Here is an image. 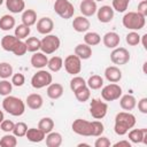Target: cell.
<instances>
[{"instance_id": "obj_1", "label": "cell", "mask_w": 147, "mask_h": 147, "mask_svg": "<svg viewBox=\"0 0 147 147\" xmlns=\"http://www.w3.org/2000/svg\"><path fill=\"white\" fill-rule=\"evenodd\" d=\"M136 125V116L130 111H121L115 117L114 131L118 136H124Z\"/></svg>"}, {"instance_id": "obj_2", "label": "cell", "mask_w": 147, "mask_h": 147, "mask_svg": "<svg viewBox=\"0 0 147 147\" xmlns=\"http://www.w3.org/2000/svg\"><path fill=\"white\" fill-rule=\"evenodd\" d=\"M2 108L11 116H21L25 111V103L17 96L6 95L2 101Z\"/></svg>"}, {"instance_id": "obj_3", "label": "cell", "mask_w": 147, "mask_h": 147, "mask_svg": "<svg viewBox=\"0 0 147 147\" xmlns=\"http://www.w3.org/2000/svg\"><path fill=\"white\" fill-rule=\"evenodd\" d=\"M122 23L124 28L132 31H137V30H141L145 26L146 17L138 11H129L123 16Z\"/></svg>"}, {"instance_id": "obj_4", "label": "cell", "mask_w": 147, "mask_h": 147, "mask_svg": "<svg viewBox=\"0 0 147 147\" xmlns=\"http://www.w3.org/2000/svg\"><path fill=\"white\" fill-rule=\"evenodd\" d=\"M61 41L60 38L55 34H45V37L40 40V51L46 55L55 53L60 48Z\"/></svg>"}, {"instance_id": "obj_5", "label": "cell", "mask_w": 147, "mask_h": 147, "mask_svg": "<svg viewBox=\"0 0 147 147\" xmlns=\"http://www.w3.org/2000/svg\"><path fill=\"white\" fill-rule=\"evenodd\" d=\"M53 80V77H52V74L47 70H39L37 71L32 77H31V85L32 87L39 90V88H42V87H46L48 86Z\"/></svg>"}, {"instance_id": "obj_6", "label": "cell", "mask_w": 147, "mask_h": 147, "mask_svg": "<svg viewBox=\"0 0 147 147\" xmlns=\"http://www.w3.org/2000/svg\"><path fill=\"white\" fill-rule=\"evenodd\" d=\"M54 10L60 17H62L64 20L71 18L75 13L74 5L69 0H55Z\"/></svg>"}, {"instance_id": "obj_7", "label": "cell", "mask_w": 147, "mask_h": 147, "mask_svg": "<svg viewBox=\"0 0 147 147\" xmlns=\"http://www.w3.org/2000/svg\"><path fill=\"white\" fill-rule=\"evenodd\" d=\"M121 95H122V87L116 83L108 84L103 86L101 90V96L105 101H115L119 99Z\"/></svg>"}, {"instance_id": "obj_8", "label": "cell", "mask_w": 147, "mask_h": 147, "mask_svg": "<svg viewBox=\"0 0 147 147\" xmlns=\"http://www.w3.org/2000/svg\"><path fill=\"white\" fill-rule=\"evenodd\" d=\"M108 111V105L100 99H92L90 103V114L95 119H102Z\"/></svg>"}, {"instance_id": "obj_9", "label": "cell", "mask_w": 147, "mask_h": 147, "mask_svg": "<svg viewBox=\"0 0 147 147\" xmlns=\"http://www.w3.org/2000/svg\"><path fill=\"white\" fill-rule=\"evenodd\" d=\"M71 129L75 133L84 137H92V124L91 122L83 119V118H77L74 121Z\"/></svg>"}, {"instance_id": "obj_10", "label": "cell", "mask_w": 147, "mask_h": 147, "mask_svg": "<svg viewBox=\"0 0 147 147\" xmlns=\"http://www.w3.org/2000/svg\"><path fill=\"white\" fill-rule=\"evenodd\" d=\"M63 65H64V69H65V71L68 74L75 76V75L79 74L80 70H82V60L77 55H75V54L68 55L64 59Z\"/></svg>"}, {"instance_id": "obj_11", "label": "cell", "mask_w": 147, "mask_h": 147, "mask_svg": "<svg viewBox=\"0 0 147 147\" xmlns=\"http://www.w3.org/2000/svg\"><path fill=\"white\" fill-rule=\"evenodd\" d=\"M110 60L114 64L123 65L130 61V53L124 47H116L110 53Z\"/></svg>"}, {"instance_id": "obj_12", "label": "cell", "mask_w": 147, "mask_h": 147, "mask_svg": "<svg viewBox=\"0 0 147 147\" xmlns=\"http://www.w3.org/2000/svg\"><path fill=\"white\" fill-rule=\"evenodd\" d=\"M79 10L83 14V16H85V17L93 16L98 10L96 1H94V0H82V2L79 5Z\"/></svg>"}, {"instance_id": "obj_13", "label": "cell", "mask_w": 147, "mask_h": 147, "mask_svg": "<svg viewBox=\"0 0 147 147\" xmlns=\"http://www.w3.org/2000/svg\"><path fill=\"white\" fill-rule=\"evenodd\" d=\"M54 29V22L51 17H41L37 22V31L41 34H49Z\"/></svg>"}, {"instance_id": "obj_14", "label": "cell", "mask_w": 147, "mask_h": 147, "mask_svg": "<svg viewBox=\"0 0 147 147\" xmlns=\"http://www.w3.org/2000/svg\"><path fill=\"white\" fill-rule=\"evenodd\" d=\"M98 20L101 23H109L114 18V9L110 6H102L96 10Z\"/></svg>"}, {"instance_id": "obj_15", "label": "cell", "mask_w": 147, "mask_h": 147, "mask_svg": "<svg viewBox=\"0 0 147 147\" xmlns=\"http://www.w3.org/2000/svg\"><path fill=\"white\" fill-rule=\"evenodd\" d=\"M105 77L110 83H117L122 79V71L116 65H109L105 70Z\"/></svg>"}, {"instance_id": "obj_16", "label": "cell", "mask_w": 147, "mask_h": 147, "mask_svg": "<svg viewBox=\"0 0 147 147\" xmlns=\"http://www.w3.org/2000/svg\"><path fill=\"white\" fill-rule=\"evenodd\" d=\"M102 41H103V45L107 47V48H116L119 42H121V38L118 36V33L114 32V31H110V32H107L103 38H102Z\"/></svg>"}, {"instance_id": "obj_17", "label": "cell", "mask_w": 147, "mask_h": 147, "mask_svg": "<svg viewBox=\"0 0 147 147\" xmlns=\"http://www.w3.org/2000/svg\"><path fill=\"white\" fill-rule=\"evenodd\" d=\"M90 26L91 23L88 18H86L85 16H77L72 21V28L77 32H86L90 29Z\"/></svg>"}, {"instance_id": "obj_18", "label": "cell", "mask_w": 147, "mask_h": 147, "mask_svg": "<svg viewBox=\"0 0 147 147\" xmlns=\"http://www.w3.org/2000/svg\"><path fill=\"white\" fill-rule=\"evenodd\" d=\"M47 62H48L47 55L42 52H34L33 55L31 56V64L33 68L42 69L44 67L47 65Z\"/></svg>"}, {"instance_id": "obj_19", "label": "cell", "mask_w": 147, "mask_h": 147, "mask_svg": "<svg viewBox=\"0 0 147 147\" xmlns=\"http://www.w3.org/2000/svg\"><path fill=\"white\" fill-rule=\"evenodd\" d=\"M26 105L30 109H33V110H37V109H40L42 107V103H44V99L40 94L38 93H31L26 96Z\"/></svg>"}, {"instance_id": "obj_20", "label": "cell", "mask_w": 147, "mask_h": 147, "mask_svg": "<svg viewBox=\"0 0 147 147\" xmlns=\"http://www.w3.org/2000/svg\"><path fill=\"white\" fill-rule=\"evenodd\" d=\"M47 95L52 100H57L63 95V86L59 83H51L47 86Z\"/></svg>"}, {"instance_id": "obj_21", "label": "cell", "mask_w": 147, "mask_h": 147, "mask_svg": "<svg viewBox=\"0 0 147 147\" xmlns=\"http://www.w3.org/2000/svg\"><path fill=\"white\" fill-rule=\"evenodd\" d=\"M18 41H20V39L16 38L15 36L7 34V36H3L1 39V47L7 52H13L14 48L16 47V45L18 44Z\"/></svg>"}, {"instance_id": "obj_22", "label": "cell", "mask_w": 147, "mask_h": 147, "mask_svg": "<svg viewBox=\"0 0 147 147\" xmlns=\"http://www.w3.org/2000/svg\"><path fill=\"white\" fill-rule=\"evenodd\" d=\"M119 106L122 109L130 111L132 109H134V107L137 106V99L131 95V94H125V95H121V100H119Z\"/></svg>"}, {"instance_id": "obj_23", "label": "cell", "mask_w": 147, "mask_h": 147, "mask_svg": "<svg viewBox=\"0 0 147 147\" xmlns=\"http://www.w3.org/2000/svg\"><path fill=\"white\" fill-rule=\"evenodd\" d=\"M75 55H77L80 60H87L92 56V48L91 46L84 44H78L75 47Z\"/></svg>"}, {"instance_id": "obj_24", "label": "cell", "mask_w": 147, "mask_h": 147, "mask_svg": "<svg viewBox=\"0 0 147 147\" xmlns=\"http://www.w3.org/2000/svg\"><path fill=\"white\" fill-rule=\"evenodd\" d=\"M25 137L28 138L29 141L31 142H40L45 139L46 134L40 130V129H36V127H31V129H28L26 133H25Z\"/></svg>"}, {"instance_id": "obj_25", "label": "cell", "mask_w": 147, "mask_h": 147, "mask_svg": "<svg viewBox=\"0 0 147 147\" xmlns=\"http://www.w3.org/2000/svg\"><path fill=\"white\" fill-rule=\"evenodd\" d=\"M7 9L13 14L22 13L25 9V2L24 0H5Z\"/></svg>"}, {"instance_id": "obj_26", "label": "cell", "mask_w": 147, "mask_h": 147, "mask_svg": "<svg viewBox=\"0 0 147 147\" xmlns=\"http://www.w3.org/2000/svg\"><path fill=\"white\" fill-rule=\"evenodd\" d=\"M46 138V146L47 147H59L62 144V136L59 132H53L51 131L47 133Z\"/></svg>"}, {"instance_id": "obj_27", "label": "cell", "mask_w": 147, "mask_h": 147, "mask_svg": "<svg viewBox=\"0 0 147 147\" xmlns=\"http://www.w3.org/2000/svg\"><path fill=\"white\" fill-rule=\"evenodd\" d=\"M22 23L28 25V26H32L33 24H36L37 22V13L33 9H25L22 11Z\"/></svg>"}, {"instance_id": "obj_28", "label": "cell", "mask_w": 147, "mask_h": 147, "mask_svg": "<svg viewBox=\"0 0 147 147\" xmlns=\"http://www.w3.org/2000/svg\"><path fill=\"white\" fill-rule=\"evenodd\" d=\"M146 132H147V129H133L129 132V139L133 144H140L142 142V139Z\"/></svg>"}, {"instance_id": "obj_29", "label": "cell", "mask_w": 147, "mask_h": 147, "mask_svg": "<svg viewBox=\"0 0 147 147\" xmlns=\"http://www.w3.org/2000/svg\"><path fill=\"white\" fill-rule=\"evenodd\" d=\"M74 94H75L76 99H77L79 102H85V101H87V100L90 99V96H91V91H90V87H88L87 85H85V86H82V87L77 88V90L74 92Z\"/></svg>"}, {"instance_id": "obj_30", "label": "cell", "mask_w": 147, "mask_h": 147, "mask_svg": "<svg viewBox=\"0 0 147 147\" xmlns=\"http://www.w3.org/2000/svg\"><path fill=\"white\" fill-rule=\"evenodd\" d=\"M101 41V36L98 33V32H93V31H90V32H86L85 36H84V42L88 46H95V45H99Z\"/></svg>"}, {"instance_id": "obj_31", "label": "cell", "mask_w": 147, "mask_h": 147, "mask_svg": "<svg viewBox=\"0 0 147 147\" xmlns=\"http://www.w3.org/2000/svg\"><path fill=\"white\" fill-rule=\"evenodd\" d=\"M38 129H40L45 134L49 133L54 129V121L51 117H44L38 123Z\"/></svg>"}, {"instance_id": "obj_32", "label": "cell", "mask_w": 147, "mask_h": 147, "mask_svg": "<svg viewBox=\"0 0 147 147\" xmlns=\"http://www.w3.org/2000/svg\"><path fill=\"white\" fill-rule=\"evenodd\" d=\"M15 18L11 15H3L0 18V29L2 31H9L15 26Z\"/></svg>"}, {"instance_id": "obj_33", "label": "cell", "mask_w": 147, "mask_h": 147, "mask_svg": "<svg viewBox=\"0 0 147 147\" xmlns=\"http://www.w3.org/2000/svg\"><path fill=\"white\" fill-rule=\"evenodd\" d=\"M86 85L90 87V90H99L103 86V78L99 75H92L87 79Z\"/></svg>"}, {"instance_id": "obj_34", "label": "cell", "mask_w": 147, "mask_h": 147, "mask_svg": "<svg viewBox=\"0 0 147 147\" xmlns=\"http://www.w3.org/2000/svg\"><path fill=\"white\" fill-rule=\"evenodd\" d=\"M47 67L53 72L60 71L62 69V67H63V60H62V57H60V56H53V57H51L48 60V62H47Z\"/></svg>"}, {"instance_id": "obj_35", "label": "cell", "mask_w": 147, "mask_h": 147, "mask_svg": "<svg viewBox=\"0 0 147 147\" xmlns=\"http://www.w3.org/2000/svg\"><path fill=\"white\" fill-rule=\"evenodd\" d=\"M30 32H31V29H30V26H28V25H25V24H20V25H17L16 28H15V37L16 38H18L20 40H22V39H26L28 37H29V34H30Z\"/></svg>"}, {"instance_id": "obj_36", "label": "cell", "mask_w": 147, "mask_h": 147, "mask_svg": "<svg viewBox=\"0 0 147 147\" xmlns=\"http://www.w3.org/2000/svg\"><path fill=\"white\" fill-rule=\"evenodd\" d=\"M24 42L26 45L28 52L34 53L40 49V39H38L37 37H29V38H26V40Z\"/></svg>"}, {"instance_id": "obj_37", "label": "cell", "mask_w": 147, "mask_h": 147, "mask_svg": "<svg viewBox=\"0 0 147 147\" xmlns=\"http://www.w3.org/2000/svg\"><path fill=\"white\" fill-rule=\"evenodd\" d=\"M17 145L16 136L14 134H6L0 140V147H15Z\"/></svg>"}, {"instance_id": "obj_38", "label": "cell", "mask_w": 147, "mask_h": 147, "mask_svg": "<svg viewBox=\"0 0 147 147\" xmlns=\"http://www.w3.org/2000/svg\"><path fill=\"white\" fill-rule=\"evenodd\" d=\"M28 131V125L24 123V122H17L15 123L14 125V129H13V134L21 138V137H25V133Z\"/></svg>"}, {"instance_id": "obj_39", "label": "cell", "mask_w": 147, "mask_h": 147, "mask_svg": "<svg viewBox=\"0 0 147 147\" xmlns=\"http://www.w3.org/2000/svg\"><path fill=\"white\" fill-rule=\"evenodd\" d=\"M10 76H13V67L11 64L7 62H1L0 63V78L7 79Z\"/></svg>"}, {"instance_id": "obj_40", "label": "cell", "mask_w": 147, "mask_h": 147, "mask_svg": "<svg viewBox=\"0 0 147 147\" xmlns=\"http://www.w3.org/2000/svg\"><path fill=\"white\" fill-rule=\"evenodd\" d=\"M130 0H113V9L118 13H124L129 7Z\"/></svg>"}, {"instance_id": "obj_41", "label": "cell", "mask_w": 147, "mask_h": 147, "mask_svg": "<svg viewBox=\"0 0 147 147\" xmlns=\"http://www.w3.org/2000/svg\"><path fill=\"white\" fill-rule=\"evenodd\" d=\"M13 90V84L11 82L7 80V79H3V80H0V95H9L10 92Z\"/></svg>"}, {"instance_id": "obj_42", "label": "cell", "mask_w": 147, "mask_h": 147, "mask_svg": "<svg viewBox=\"0 0 147 147\" xmlns=\"http://www.w3.org/2000/svg\"><path fill=\"white\" fill-rule=\"evenodd\" d=\"M85 85H86V80L83 77H79V76H75L70 80V90L72 92H75L77 88H79L82 86H85Z\"/></svg>"}, {"instance_id": "obj_43", "label": "cell", "mask_w": 147, "mask_h": 147, "mask_svg": "<svg viewBox=\"0 0 147 147\" xmlns=\"http://www.w3.org/2000/svg\"><path fill=\"white\" fill-rule=\"evenodd\" d=\"M92 124V137H100L103 131H105V126L100 121H93L91 122Z\"/></svg>"}, {"instance_id": "obj_44", "label": "cell", "mask_w": 147, "mask_h": 147, "mask_svg": "<svg viewBox=\"0 0 147 147\" xmlns=\"http://www.w3.org/2000/svg\"><path fill=\"white\" fill-rule=\"evenodd\" d=\"M125 40L130 46H137L140 42V36L136 31H131L125 36Z\"/></svg>"}, {"instance_id": "obj_45", "label": "cell", "mask_w": 147, "mask_h": 147, "mask_svg": "<svg viewBox=\"0 0 147 147\" xmlns=\"http://www.w3.org/2000/svg\"><path fill=\"white\" fill-rule=\"evenodd\" d=\"M24 83H25V77H24L23 74L17 72V74H14L11 76V84L13 85H15V86L18 87V86L24 85Z\"/></svg>"}, {"instance_id": "obj_46", "label": "cell", "mask_w": 147, "mask_h": 147, "mask_svg": "<svg viewBox=\"0 0 147 147\" xmlns=\"http://www.w3.org/2000/svg\"><path fill=\"white\" fill-rule=\"evenodd\" d=\"M26 52H28L26 45H25V42L22 41V40L18 41V44L16 45V47H15L14 51H13V53H14L16 56H22V55H24Z\"/></svg>"}, {"instance_id": "obj_47", "label": "cell", "mask_w": 147, "mask_h": 147, "mask_svg": "<svg viewBox=\"0 0 147 147\" xmlns=\"http://www.w3.org/2000/svg\"><path fill=\"white\" fill-rule=\"evenodd\" d=\"M14 125L15 123L10 119H3L1 123H0V129L5 132H11L13 129H14Z\"/></svg>"}, {"instance_id": "obj_48", "label": "cell", "mask_w": 147, "mask_h": 147, "mask_svg": "<svg viewBox=\"0 0 147 147\" xmlns=\"http://www.w3.org/2000/svg\"><path fill=\"white\" fill-rule=\"evenodd\" d=\"M111 144H110V140L107 138V137H101L98 138L94 142V146L95 147H109Z\"/></svg>"}, {"instance_id": "obj_49", "label": "cell", "mask_w": 147, "mask_h": 147, "mask_svg": "<svg viewBox=\"0 0 147 147\" xmlns=\"http://www.w3.org/2000/svg\"><path fill=\"white\" fill-rule=\"evenodd\" d=\"M138 109L142 114H147V98H141L138 101Z\"/></svg>"}, {"instance_id": "obj_50", "label": "cell", "mask_w": 147, "mask_h": 147, "mask_svg": "<svg viewBox=\"0 0 147 147\" xmlns=\"http://www.w3.org/2000/svg\"><path fill=\"white\" fill-rule=\"evenodd\" d=\"M138 13H140L145 17L147 16V0H142L141 2H139V5H138Z\"/></svg>"}, {"instance_id": "obj_51", "label": "cell", "mask_w": 147, "mask_h": 147, "mask_svg": "<svg viewBox=\"0 0 147 147\" xmlns=\"http://www.w3.org/2000/svg\"><path fill=\"white\" fill-rule=\"evenodd\" d=\"M131 147V142L129 140H121V141H117L114 144V147Z\"/></svg>"}, {"instance_id": "obj_52", "label": "cell", "mask_w": 147, "mask_h": 147, "mask_svg": "<svg viewBox=\"0 0 147 147\" xmlns=\"http://www.w3.org/2000/svg\"><path fill=\"white\" fill-rule=\"evenodd\" d=\"M141 38H142V46H144V48H145V49H147V44H146V39H147V33H145L144 36H141Z\"/></svg>"}, {"instance_id": "obj_53", "label": "cell", "mask_w": 147, "mask_h": 147, "mask_svg": "<svg viewBox=\"0 0 147 147\" xmlns=\"http://www.w3.org/2000/svg\"><path fill=\"white\" fill-rule=\"evenodd\" d=\"M5 119V116H3V113H2V110H0V123L2 122Z\"/></svg>"}, {"instance_id": "obj_54", "label": "cell", "mask_w": 147, "mask_h": 147, "mask_svg": "<svg viewBox=\"0 0 147 147\" xmlns=\"http://www.w3.org/2000/svg\"><path fill=\"white\" fill-rule=\"evenodd\" d=\"M78 146H79V147H80V146H90V145H88V144H79V145H78Z\"/></svg>"}, {"instance_id": "obj_55", "label": "cell", "mask_w": 147, "mask_h": 147, "mask_svg": "<svg viewBox=\"0 0 147 147\" xmlns=\"http://www.w3.org/2000/svg\"><path fill=\"white\" fill-rule=\"evenodd\" d=\"M3 1H5V0H0V6H1L2 3H3Z\"/></svg>"}, {"instance_id": "obj_56", "label": "cell", "mask_w": 147, "mask_h": 147, "mask_svg": "<svg viewBox=\"0 0 147 147\" xmlns=\"http://www.w3.org/2000/svg\"><path fill=\"white\" fill-rule=\"evenodd\" d=\"M94 1H103V0H94Z\"/></svg>"}]
</instances>
